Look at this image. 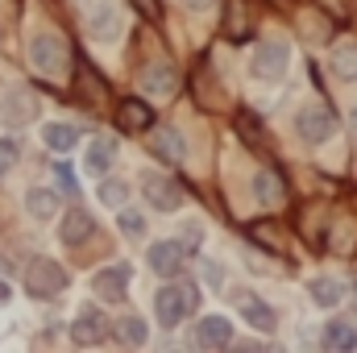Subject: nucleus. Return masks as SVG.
<instances>
[{"mask_svg": "<svg viewBox=\"0 0 357 353\" xmlns=\"http://www.w3.org/2000/svg\"><path fill=\"white\" fill-rule=\"evenodd\" d=\"M199 303V291L191 287V283H175V287H162L158 295H154V312H158V320H162V329H178L183 320H187V312Z\"/></svg>", "mask_w": 357, "mask_h": 353, "instance_id": "obj_1", "label": "nucleus"}, {"mask_svg": "<svg viewBox=\"0 0 357 353\" xmlns=\"http://www.w3.org/2000/svg\"><path fill=\"white\" fill-rule=\"evenodd\" d=\"M25 291L33 299H54V295L67 291V270L59 262H50V258H33L25 266Z\"/></svg>", "mask_w": 357, "mask_h": 353, "instance_id": "obj_2", "label": "nucleus"}, {"mask_svg": "<svg viewBox=\"0 0 357 353\" xmlns=\"http://www.w3.org/2000/svg\"><path fill=\"white\" fill-rule=\"evenodd\" d=\"M29 63L42 71V75H63L67 63H71V50L59 33H33L29 42Z\"/></svg>", "mask_w": 357, "mask_h": 353, "instance_id": "obj_3", "label": "nucleus"}, {"mask_svg": "<svg viewBox=\"0 0 357 353\" xmlns=\"http://www.w3.org/2000/svg\"><path fill=\"white\" fill-rule=\"evenodd\" d=\"M295 133H299L303 142H312V146L328 142V137L337 133V117H333V108H328V104H303V108L295 112Z\"/></svg>", "mask_w": 357, "mask_h": 353, "instance_id": "obj_4", "label": "nucleus"}, {"mask_svg": "<svg viewBox=\"0 0 357 353\" xmlns=\"http://www.w3.org/2000/svg\"><path fill=\"white\" fill-rule=\"evenodd\" d=\"M287 63H291V50L278 38H270V42H262L254 50V75L258 80H282L287 75Z\"/></svg>", "mask_w": 357, "mask_h": 353, "instance_id": "obj_5", "label": "nucleus"}, {"mask_svg": "<svg viewBox=\"0 0 357 353\" xmlns=\"http://www.w3.org/2000/svg\"><path fill=\"white\" fill-rule=\"evenodd\" d=\"M129 278H133V270L121 262V266H104L96 278H91V291L104 299V303H121L125 295H129Z\"/></svg>", "mask_w": 357, "mask_h": 353, "instance_id": "obj_6", "label": "nucleus"}, {"mask_svg": "<svg viewBox=\"0 0 357 353\" xmlns=\"http://www.w3.org/2000/svg\"><path fill=\"white\" fill-rule=\"evenodd\" d=\"M71 337H75V345H100L104 337H108V320H104V312L100 308H79L75 312V320H71Z\"/></svg>", "mask_w": 357, "mask_h": 353, "instance_id": "obj_7", "label": "nucleus"}, {"mask_svg": "<svg viewBox=\"0 0 357 353\" xmlns=\"http://www.w3.org/2000/svg\"><path fill=\"white\" fill-rule=\"evenodd\" d=\"M237 312H241V320H245L250 329H258V333H274V329H278L274 308L262 303L258 295H250V291H237Z\"/></svg>", "mask_w": 357, "mask_h": 353, "instance_id": "obj_8", "label": "nucleus"}, {"mask_svg": "<svg viewBox=\"0 0 357 353\" xmlns=\"http://www.w3.org/2000/svg\"><path fill=\"white\" fill-rule=\"evenodd\" d=\"M142 191H146V200H150L154 208H162V212H175L178 204H183V191H178L171 179L154 175V171L142 175Z\"/></svg>", "mask_w": 357, "mask_h": 353, "instance_id": "obj_9", "label": "nucleus"}, {"mask_svg": "<svg viewBox=\"0 0 357 353\" xmlns=\"http://www.w3.org/2000/svg\"><path fill=\"white\" fill-rule=\"evenodd\" d=\"M229 341H233V320H229V316H204V320L195 324V345L220 350V345H229Z\"/></svg>", "mask_w": 357, "mask_h": 353, "instance_id": "obj_10", "label": "nucleus"}, {"mask_svg": "<svg viewBox=\"0 0 357 353\" xmlns=\"http://www.w3.org/2000/svg\"><path fill=\"white\" fill-rule=\"evenodd\" d=\"M33 117H38V100L29 91H13V96L0 100V121L4 125H29Z\"/></svg>", "mask_w": 357, "mask_h": 353, "instance_id": "obj_11", "label": "nucleus"}, {"mask_svg": "<svg viewBox=\"0 0 357 353\" xmlns=\"http://www.w3.org/2000/svg\"><path fill=\"white\" fill-rule=\"evenodd\" d=\"M88 33L96 42H116L121 38V13L112 4H100L88 13Z\"/></svg>", "mask_w": 357, "mask_h": 353, "instance_id": "obj_12", "label": "nucleus"}, {"mask_svg": "<svg viewBox=\"0 0 357 353\" xmlns=\"http://www.w3.org/2000/svg\"><path fill=\"white\" fill-rule=\"evenodd\" d=\"M183 262H187V246L183 241H158V246H150V266L158 274H178Z\"/></svg>", "mask_w": 357, "mask_h": 353, "instance_id": "obj_13", "label": "nucleus"}, {"mask_svg": "<svg viewBox=\"0 0 357 353\" xmlns=\"http://www.w3.org/2000/svg\"><path fill=\"white\" fill-rule=\"evenodd\" d=\"M142 88L150 91V96H175V88H178V71L171 67V63H154V67H146L142 71Z\"/></svg>", "mask_w": 357, "mask_h": 353, "instance_id": "obj_14", "label": "nucleus"}, {"mask_svg": "<svg viewBox=\"0 0 357 353\" xmlns=\"http://www.w3.org/2000/svg\"><path fill=\"white\" fill-rule=\"evenodd\" d=\"M91 229H96V220H91L84 208H71L67 216H63V225H59V237H63V246H79V241H88Z\"/></svg>", "mask_w": 357, "mask_h": 353, "instance_id": "obj_15", "label": "nucleus"}, {"mask_svg": "<svg viewBox=\"0 0 357 353\" xmlns=\"http://www.w3.org/2000/svg\"><path fill=\"white\" fill-rule=\"evenodd\" d=\"M150 121H154V112H150V104H142V100H125V104L116 108V125H121L125 133H146Z\"/></svg>", "mask_w": 357, "mask_h": 353, "instance_id": "obj_16", "label": "nucleus"}, {"mask_svg": "<svg viewBox=\"0 0 357 353\" xmlns=\"http://www.w3.org/2000/svg\"><path fill=\"white\" fill-rule=\"evenodd\" d=\"M150 150H154L162 163H178V158H183V137H178V129H171V125L150 129Z\"/></svg>", "mask_w": 357, "mask_h": 353, "instance_id": "obj_17", "label": "nucleus"}, {"mask_svg": "<svg viewBox=\"0 0 357 353\" xmlns=\"http://www.w3.org/2000/svg\"><path fill=\"white\" fill-rule=\"evenodd\" d=\"M112 163H116V142H112V137H104V133H100V137H91L84 167H88L91 175H104Z\"/></svg>", "mask_w": 357, "mask_h": 353, "instance_id": "obj_18", "label": "nucleus"}, {"mask_svg": "<svg viewBox=\"0 0 357 353\" xmlns=\"http://www.w3.org/2000/svg\"><path fill=\"white\" fill-rule=\"evenodd\" d=\"M25 208H29V216H33V220H50V216L59 212V195H54L50 187H29Z\"/></svg>", "mask_w": 357, "mask_h": 353, "instance_id": "obj_19", "label": "nucleus"}, {"mask_svg": "<svg viewBox=\"0 0 357 353\" xmlns=\"http://www.w3.org/2000/svg\"><path fill=\"white\" fill-rule=\"evenodd\" d=\"M46 146L54 150V154H67V150H75L79 146V129L75 125H46Z\"/></svg>", "mask_w": 357, "mask_h": 353, "instance_id": "obj_20", "label": "nucleus"}, {"mask_svg": "<svg viewBox=\"0 0 357 353\" xmlns=\"http://www.w3.org/2000/svg\"><path fill=\"white\" fill-rule=\"evenodd\" d=\"M312 299H316L320 308H337V303L345 299V287H341L337 278H312Z\"/></svg>", "mask_w": 357, "mask_h": 353, "instance_id": "obj_21", "label": "nucleus"}, {"mask_svg": "<svg viewBox=\"0 0 357 353\" xmlns=\"http://www.w3.org/2000/svg\"><path fill=\"white\" fill-rule=\"evenodd\" d=\"M116 337H121L125 345H146V341H150V329H146L142 316H121V320H116Z\"/></svg>", "mask_w": 357, "mask_h": 353, "instance_id": "obj_22", "label": "nucleus"}, {"mask_svg": "<svg viewBox=\"0 0 357 353\" xmlns=\"http://www.w3.org/2000/svg\"><path fill=\"white\" fill-rule=\"evenodd\" d=\"M254 195H258V204H278L282 200V179L274 175V171H258V179H254Z\"/></svg>", "mask_w": 357, "mask_h": 353, "instance_id": "obj_23", "label": "nucleus"}, {"mask_svg": "<svg viewBox=\"0 0 357 353\" xmlns=\"http://www.w3.org/2000/svg\"><path fill=\"white\" fill-rule=\"evenodd\" d=\"M328 63H333V75L357 80V46H337V50L328 54Z\"/></svg>", "mask_w": 357, "mask_h": 353, "instance_id": "obj_24", "label": "nucleus"}, {"mask_svg": "<svg viewBox=\"0 0 357 353\" xmlns=\"http://www.w3.org/2000/svg\"><path fill=\"white\" fill-rule=\"evenodd\" d=\"M324 345H328V350H354L357 345V329L354 324H341V320L328 324V329H324Z\"/></svg>", "mask_w": 357, "mask_h": 353, "instance_id": "obj_25", "label": "nucleus"}, {"mask_svg": "<svg viewBox=\"0 0 357 353\" xmlns=\"http://www.w3.org/2000/svg\"><path fill=\"white\" fill-rule=\"evenodd\" d=\"M100 200H104L108 208H121V204L129 200V183H121V179H104V183H100Z\"/></svg>", "mask_w": 357, "mask_h": 353, "instance_id": "obj_26", "label": "nucleus"}, {"mask_svg": "<svg viewBox=\"0 0 357 353\" xmlns=\"http://www.w3.org/2000/svg\"><path fill=\"white\" fill-rule=\"evenodd\" d=\"M121 233H125V237H146V216L133 212V208H125V212H121Z\"/></svg>", "mask_w": 357, "mask_h": 353, "instance_id": "obj_27", "label": "nucleus"}, {"mask_svg": "<svg viewBox=\"0 0 357 353\" xmlns=\"http://www.w3.org/2000/svg\"><path fill=\"white\" fill-rule=\"evenodd\" d=\"M225 13H233V38H245L250 33V21H245V0H229V8Z\"/></svg>", "mask_w": 357, "mask_h": 353, "instance_id": "obj_28", "label": "nucleus"}, {"mask_svg": "<svg viewBox=\"0 0 357 353\" xmlns=\"http://www.w3.org/2000/svg\"><path fill=\"white\" fill-rule=\"evenodd\" d=\"M17 142H8V137H0V175H8L13 167H17Z\"/></svg>", "mask_w": 357, "mask_h": 353, "instance_id": "obj_29", "label": "nucleus"}, {"mask_svg": "<svg viewBox=\"0 0 357 353\" xmlns=\"http://www.w3.org/2000/svg\"><path fill=\"white\" fill-rule=\"evenodd\" d=\"M133 8L146 17V21H158L162 17V8H158V0H133Z\"/></svg>", "mask_w": 357, "mask_h": 353, "instance_id": "obj_30", "label": "nucleus"}, {"mask_svg": "<svg viewBox=\"0 0 357 353\" xmlns=\"http://www.w3.org/2000/svg\"><path fill=\"white\" fill-rule=\"evenodd\" d=\"M54 175H59V187H63L67 195H79V187H75V175H71V167H59Z\"/></svg>", "mask_w": 357, "mask_h": 353, "instance_id": "obj_31", "label": "nucleus"}, {"mask_svg": "<svg viewBox=\"0 0 357 353\" xmlns=\"http://www.w3.org/2000/svg\"><path fill=\"white\" fill-rule=\"evenodd\" d=\"M199 241H204V225H195V220L183 225V246H199Z\"/></svg>", "mask_w": 357, "mask_h": 353, "instance_id": "obj_32", "label": "nucleus"}, {"mask_svg": "<svg viewBox=\"0 0 357 353\" xmlns=\"http://www.w3.org/2000/svg\"><path fill=\"white\" fill-rule=\"evenodd\" d=\"M100 4H112V0H79V8H84V13H91V8H100Z\"/></svg>", "mask_w": 357, "mask_h": 353, "instance_id": "obj_33", "label": "nucleus"}, {"mask_svg": "<svg viewBox=\"0 0 357 353\" xmlns=\"http://www.w3.org/2000/svg\"><path fill=\"white\" fill-rule=\"evenodd\" d=\"M8 299H13V287H8V283L0 278V303H8Z\"/></svg>", "mask_w": 357, "mask_h": 353, "instance_id": "obj_34", "label": "nucleus"}, {"mask_svg": "<svg viewBox=\"0 0 357 353\" xmlns=\"http://www.w3.org/2000/svg\"><path fill=\"white\" fill-rule=\"evenodd\" d=\"M183 4H187V8H195V13H199V8H208V4H212V0H183Z\"/></svg>", "mask_w": 357, "mask_h": 353, "instance_id": "obj_35", "label": "nucleus"}, {"mask_svg": "<svg viewBox=\"0 0 357 353\" xmlns=\"http://www.w3.org/2000/svg\"><path fill=\"white\" fill-rule=\"evenodd\" d=\"M354 129H357V108H354Z\"/></svg>", "mask_w": 357, "mask_h": 353, "instance_id": "obj_36", "label": "nucleus"}, {"mask_svg": "<svg viewBox=\"0 0 357 353\" xmlns=\"http://www.w3.org/2000/svg\"><path fill=\"white\" fill-rule=\"evenodd\" d=\"M354 299H357V287H354Z\"/></svg>", "mask_w": 357, "mask_h": 353, "instance_id": "obj_37", "label": "nucleus"}]
</instances>
